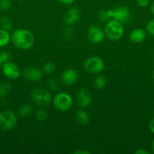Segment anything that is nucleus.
<instances>
[{
	"instance_id": "1",
	"label": "nucleus",
	"mask_w": 154,
	"mask_h": 154,
	"mask_svg": "<svg viewBox=\"0 0 154 154\" xmlns=\"http://www.w3.org/2000/svg\"><path fill=\"white\" fill-rule=\"evenodd\" d=\"M11 41L17 48L27 50L33 46L35 38L33 33L29 30L18 29L14 30L11 35Z\"/></svg>"
},
{
	"instance_id": "2",
	"label": "nucleus",
	"mask_w": 154,
	"mask_h": 154,
	"mask_svg": "<svg viewBox=\"0 0 154 154\" xmlns=\"http://www.w3.org/2000/svg\"><path fill=\"white\" fill-rule=\"evenodd\" d=\"M104 32L109 40H119L124 34V28L122 23L116 20L111 19L106 23Z\"/></svg>"
},
{
	"instance_id": "3",
	"label": "nucleus",
	"mask_w": 154,
	"mask_h": 154,
	"mask_svg": "<svg viewBox=\"0 0 154 154\" xmlns=\"http://www.w3.org/2000/svg\"><path fill=\"white\" fill-rule=\"evenodd\" d=\"M31 97L33 102L42 108L48 105L51 102V94L47 89H35L32 91Z\"/></svg>"
},
{
	"instance_id": "4",
	"label": "nucleus",
	"mask_w": 154,
	"mask_h": 154,
	"mask_svg": "<svg viewBox=\"0 0 154 154\" xmlns=\"http://www.w3.org/2000/svg\"><path fill=\"white\" fill-rule=\"evenodd\" d=\"M18 123V117L14 111H3L0 112V129L11 130L14 129Z\"/></svg>"
},
{
	"instance_id": "5",
	"label": "nucleus",
	"mask_w": 154,
	"mask_h": 154,
	"mask_svg": "<svg viewBox=\"0 0 154 154\" xmlns=\"http://www.w3.org/2000/svg\"><path fill=\"white\" fill-rule=\"evenodd\" d=\"M53 102L56 109L60 111H66L70 109L73 102L68 93L61 92L54 96Z\"/></svg>"
},
{
	"instance_id": "6",
	"label": "nucleus",
	"mask_w": 154,
	"mask_h": 154,
	"mask_svg": "<svg viewBox=\"0 0 154 154\" xmlns=\"http://www.w3.org/2000/svg\"><path fill=\"white\" fill-rule=\"evenodd\" d=\"M107 13L110 19L116 20L122 23H125L130 19L131 11L127 6H119L113 9L107 11Z\"/></svg>"
},
{
	"instance_id": "7",
	"label": "nucleus",
	"mask_w": 154,
	"mask_h": 154,
	"mask_svg": "<svg viewBox=\"0 0 154 154\" xmlns=\"http://www.w3.org/2000/svg\"><path fill=\"white\" fill-rule=\"evenodd\" d=\"M84 69L86 72L92 74L100 73L104 69V63L100 57H91L85 61Z\"/></svg>"
},
{
	"instance_id": "8",
	"label": "nucleus",
	"mask_w": 154,
	"mask_h": 154,
	"mask_svg": "<svg viewBox=\"0 0 154 154\" xmlns=\"http://www.w3.org/2000/svg\"><path fill=\"white\" fill-rule=\"evenodd\" d=\"M2 73L6 78L11 80L18 79L21 75V70L15 63L11 62H6L2 66Z\"/></svg>"
},
{
	"instance_id": "9",
	"label": "nucleus",
	"mask_w": 154,
	"mask_h": 154,
	"mask_svg": "<svg viewBox=\"0 0 154 154\" xmlns=\"http://www.w3.org/2000/svg\"><path fill=\"white\" fill-rule=\"evenodd\" d=\"M88 38L94 44H98L103 42L105 36L104 30L98 25H91L88 29Z\"/></svg>"
},
{
	"instance_id": "10",
	"label": "nucleus",
	"mask_w": 154,
	"mask_h": 154,
	"mask_svg": "<svg viewBox=\"0 0 154 154\" xmlns=\"http://www.w3.org/2000/svg\"><path fill=\"white\" fill-rule=\"evenodd\" d=\"M76 100L81 108H85L90 105L91 102V96L86 88H80L76 93Z\"/></svg>"
},
{
	"instance_id": "11",
	"label": "nucleus",
	"mask_w": 154,
	"mask_h": 154,
	"mask_svg": "<svg viewBox=\"0 0 154 154\" xmlns=\"http://www.w3.org/2000/svg\"><path fill=\"white\" fill-rule=\"evenodd\" d=\"M80 11L76 8H71L63 15V21L68 26L75 25L80 19Z\"/></svg>"
},
{
	"instance_id": "12",
	"label": "nucleus",
	"mask_w": 154,
	"mask_h": 154,
	"mask_svg": "<svg viewBox=\"0 0 154 154\" xmlns=\"http://www.w3.org/2000/svg\"><path fill=\"white\" fill-rule=\"evenodd\" d=\"M23 75H24V78L28 81L36 82L42 80L43 77V72L38 68L30 66L24 69Z\"/></svg>"
},
{
	"instance_id": "13",
	"label": "nucleus",
	"mask_w": 154,
	"mask_h": 154,
	"mask_svg": "<svg viewBox=\"0 0 154 154\" xmlns=\"http://www.w3.org/2000/svg\"><path fill=\"white\" fill-rule=\"evenodd\" d=\"M78 73L75 69H68L62 73L61 81L66 85H72L78 80Z\"/></svg>"
},
{
	"instance_id": "14",
	"label": "nucleus",
	"mask_w": 154,
	"mask_h": 154,
	"mask_svg": "<svg viewBox=\"0 0 154 154\" xmlns=\"http://www.w3.org/2000/svg\"><path fill=\"white\" fill-rule=\"evenodd\" d=\"M146 37V32L140 28L134 29L130 33V40L134 43H141Z\"/></svg>"
},
{
	"instance_id": "15",
	"label": "nucleus",
	"mask_w": 154,
	"mask_h": 154,
	"mask_svg": "<svg viewBox=\"0 0 154 154\" xmlns=\"http://www.w3.org/2000/svg\"><path fill=\"white\" fill-rule=\"evenodd\" d=\"M75 118L76 120L82 125H86L88 123L90 117L88 114L82 109H79L75 113Z\"/></svg>"
},
{
	"instance_id": "16",
	"label": "nucleus",
	"mask_w": 154,
	"mask_h": 154,
	"mask_svg": "<svg viewBox=\"0 0 154 154\" xmlns=\"http://www.w3.org/2000/svg\"><path fill=\"white\" fill-rule=\"evenodd\" d=\"M11 41V35L9 32L0 29V48L5 47L9 44Z\"/></svg>"
},
{
	"instance_id": "17",
	"label": "nucleus",
	"mask_w": 154,
	"mask_h": 154,
	"mask_svg": "<svg viewBox=\"0 0 154 154\" xmlns=\"http://www.w3.org/2000/svg\"><path fill=\"white\" fill-rule=\"evenodd\" d=\"M12 27H13V24L10 18L3 17L0 19V28L9 32L12 29Z\"/></svg>"
},
{
	"instance_id": "18",
	"label": "nucleus",
	"mask_w": 154,
	"mask_h": 154,
	"mask_svg": "<svg viewBox=\"0 0 154 154\" xmlns=\"http://www.w3.org/2000/svg\"><path fill=\"white\" fill-rule=\"evenodd\" d=\"M33 112V107L29 104H24L21 105L19 108V113L21 117H27V116L30 115Z\"/></svg>"
},
{
	"instance_id": "19",
	"label": "nucleus",
	"mask_w": 154,
	"mask_h": 154,
	"mask_svg": "<svg viewBox=\"0 0 154 154\" xmlns=\"http://www.w3.org/2000/svg\"><path fill=\"white\" fill-rule=\"evenodd\" d=\"M106 84H107V80H106L105 77L103 75H99L94 80V86L98 90H101V89L104 88Z\"/></svg>"
},
{
	"instance_id": "20",
	"label": "nucleus",
	"mask_w": 154,
	"mask_h": 154,
	"mask_svg": "<svg viewBox=\"0 0 154 154\" xmlns=\"http://www.w3.org/2000/svg\"><path fill=\"white\" fill-rule=\"evenodd\" d=\"M11 85L9 82H3L0 84V98H5L11 91Z\"/></svg>"
},
{
	"instance_id": "21",
	"label": "nucleus",
	"mask_w": 154,
	"mask_h": 154,
	"mask_svg": "<svg viewBox=\"0 0 154 154\" xmlns=\"http://www.w3.org/2000/svg\"><path fill=\"white\" fill-rule=\"evenodd\" d=\"M35 117L38 121H44L48 117V111L44 108L40 107V108H39L36 111Z\"/></svg>"
},
{
	"instance_id": "22",
	"label": "nucleus",
	"mask_w": 154,
	"mask_h": 154,
	"mask_svg": "<svg viewBox=\"0 0 154 154\" xmlns=\"http://www.w3.org/2000/svg\"><path fill=\"white\" fill-rule=\"evenodd\" d=\"M56 66L53 62H47L43 66V72L46 74H51L55 71Z\"/></svg>"
},
{
	"instance_id": "23",
	"label": "nucleus",
	"mask_w": 154,
	"mask_h": 154,
	"mask_svg": "<svg viewBox=\"0 0 154 154\" xmlns=\"http://www.w3.org/2000/svg\"><path fill=\"white\" fill-rule=\"evenodd\" d=\"M48 87L52 91H56V90H57L59 87L58 82L54 78H51V79H49V81L48 82Z\"/></svg>"
},
{
	"instance_id": "24",
	"label": "nucleus",
	"mask_w": 154,
	"mask_h": 154,
	"mask_svg": "<svg viewBox=\"0 0 154 154\" xmlns=\"http://www.w3.org/2000/svg\"><path fill=\"white\" fill-rule=\"evenodd\" d=\"M11 5V0H0V10L7 11Z\"/></svg>"
},
{
	"instance_id": "25",
	"label": "nucleus",
	"mask_w": 154,
	"mask_h": 154,
	"mask_svg": "<svg viewBox=\"0 0 154 154\" xmlns=\"http://www.w3.org/2000/svg\"><path fill=\"white\" fill-rule=\"evenodd\" d=\"M98 18L102 22H108L110 20V17H108L107 13V11L101 10L98 13Z\"/></svg>"
},
{
	"instance_id": "26",
	"label": "nucleus",
	"mask_w": 154,
	"mask_h": 154,
	"mask_svg": "<svg viewBox=\"0 0 154 154\" xmlns=\"http://www.w3.org/2000/svg\"><path fill=\"white\" fill-rule=\"evenodd\" d=\"M146 32L150 35L154 36V19L150 20L146 24Z\"/></svg>"
},
{
	"instance_id": "27",
	"label": "nucleus",
	"mask_w": 154,
	"mask_h": 154,
	"mask_svg": "<svg viewBox=\"0 0 154 154\" xmlns=\"http://www.w3.org/2000/svg\"><path fill=\"white\" fill-rule=\"evenodd\" d=\"M72 34H73V31H72V28L71 27H66L64 29V32H63V35H64V38L66 39H70L72 38Z\"/></svg>"
},
{
	"instance_id": "28",
	"label": "nucleus",
	"mask_w": 154,
	"mask_h": 154,
	"mask_svg": "<svg viewBox=\"0 0 154 154\" xmlns=\"http://www.w3.org/2000/svg\"><path fill=\"white\" fill-rule=\"evenodd\" d=\"M0 57H1L3 63H6V62H8L11 57V54L8 51H2L0 53Z\"/></svg>"
},
{
	"instance_id": "29",
	"label": "nucleus",
	"mask_w": 154,
	"mask_h": 154,
	"mask_svg": "<svg viewBox=\"0 0 154 154\" xmlns=\"http://www.w3.org/2000/svg\"><path fill=\"white\" fill-rule=\"evenodd\" d=\"M137 5L141 8H145L149 5V0H136Z\"/></svg>"
},
{
	"instance_id": "30",
	"label": "nucleus",
	"mask_w": 154,
	"mask_h": 154,
	"mask_svg": "<svg viewBox=\"0 0 154 154\" xmlns=\"http://www.w3.org/2000/svg\"><path fill=\"white\" fill-rule=\"evenodd\" d=\"M148 126H149V129L152 134H154V118L150 120V121L149 122V124H148Z\"/></svg>"
},
{
	"instance_id": "31",
	"label": "nucleus",
	"mask_w": 154,
	"mask_h": 154,
	"mask_svg": "<svg viewBox=\"0 0 154 154\" xmlns=\"http://www.w3.org/2000/svg\"><path fill=\"white\" fill-rule=\"evenodd\" d=\"M57 1H58L59 2L62 3V4L69 5V4H72V3H73L75 0H57Z\"/></svg>"
},
{
	"instance_id": "32",
	"label": "nucleus",
	"mask_w": 154,
	"mask_h": 154,
	"mask_svg": "<svg viewBox=\"0 0 154 154\" xmlns=\"http://www.w3.org/2000/svg\"><path fill=\"white\" fill-rule=\"evenodd\" d=\"M134 153L135 154H149V153L147 151V150H142V149H140V150H137V151L134 152Z\"/></svg>"
},
{
	"instance_id": "33",
	"label": "nucleus",
	"mask_w": 154,
	"mask_h": 154,
	"mask_svg": "<svg viewBox=\"0 0 154 154\" xmlns=\"http://www.w3.org/2000/svg\"><path fill=\"white\" fill-rule=\"evenodd\" d=\"M75 154H88L89 153L88 151H85V150H76L74 152Z\"/></svg>"
},
{
	"instance_id": "34",
	"label": "nucleus",
	"mask_w": 154,
	"mask_h": 154,
	"mask_svg": "<svg viewBox=\"0 0 154 154\" xmlns=\"http://www.w3.org/2000/svg\"><path fill=\"white\" fill-rule=\"evenodd\" d=\"M150 12L152 14L154 15V1L152 2V3L151 4V6H150Z\"/></svg>"
},
{
	"instance_id": "35",
	"label": "nucleus",
	"mask_w": 154,
	"mask_h": 154,
	"mask_svg": "<svg viewBox=\"0 0 154 154\" xmlns=\"http://www.w3.org/2000/svg\"><path fill=\"white\" fill-rule=\"evenodd\" d=\"M152 153H154V138L152 140Z\"/></svg>"
},
{
	"instance_id": "36",
	"label": "nucleus",
	"mask_w": 154,
	"mask_h": 154,
	"mask_svg": "<svg viewBox=\"0 0 154 154\" xmlns=\"http://www.w3.org/2000/svg\"><path fill=\"white\" fill-rule=\"evenodd\" d=\"M2 64H3V61H2V60L1 57H0V67L2 66Z\"/></svg>"
},
{
	"instance_id": "37",
	"label": "nucleus",
	"mask_w": 154,
	"mask_h": 154,
	"mask_svg": "<svg viewBox=\"0 0 154 154\" xmlns=\"http://www.w3.org/2000/svg\"><path fill=\"white\" fill-rule=\"evenodd\" d=\"M152 79H153V81H154V71H153V72H152Z\"/></svg>"
},
{
	"instance_id": "38",
	"label": "nucleus",
	"mask_w": 154,
	"mask_h": 154,
	"mask_svg": "<svg viewBox=\"0 0 154 154\" xmlns=\"http://www.w3.org/2000/svg\"><path fill=\"white\" fill-rule=\"evenodd\" d=\"M18 1H20V2H24V1H26V0H18Z\"/></svg>"
}]
</instances>
